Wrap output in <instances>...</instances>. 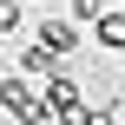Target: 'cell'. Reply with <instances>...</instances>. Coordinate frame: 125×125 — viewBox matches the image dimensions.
Wrapping results in <instances>:
<instances>
[{
  "mask_svg": "<svg viewBox=\"0 0 125 125\" xmlns=\"http://www.w3.org/2000/svg\"><path fill=\"white\" fill-rule=\"evenodd\" d=\"M0 105H7V119H13V125H46V119H53V105H46V86H33L26 73H7V92H0Z\"/></svg>",
  "mask_w": 125,
  "mask_h": 125,
  "instance_id": "obj_1",
  "label": "cell"
},
{
  "mask_svg": "<svg viewBox=\"0 0 125 125\" xmlns=\"http://www.w3.org/2000/svg\"><path fill=\"white\" fill-rule=\"evenodd\" d=\"M46 105H53V119H59V125H86V92H79V79H73L66 66L46 79Z\"/></svg>",
  "mask_w": 125,
  "mask_h": 125,
  "instance_id": "obj_2",
  "label": "cell"
},
{
  "mask_svg": "<svg viewBox=\"0 0 125 125\" xmlns=\"http://www.w3.org/2000/svg\"><path fill=\"white\" fill-rule=\"evenodd\" d=\"M33 40H40L53 59H73V53H79V26H73V20H40V33H33Z\"/></svg>",
  "mask_w": 125,
  "mask_h": 125,
  "instance_id": "obj_3",
  "label": "cell"
},
{
  "mask_svg": "<svg viewBox=\"0 0 125 125\" xmlns=\"http://www.w3.org/2000/svg\"><path fill=\"white\" fill-rule=\"evenodd\" d=\"M99 46H105V53H125V7H105V20H99Z\"/></svg>",
  "mask_w": 125,
  "mask_h": 125,
  "instance_id": "obj_4",
  "label": "cell"
},
{
  "mask_svg": "<svg viewBox=\"0 0 125 125\" xmlns=\"http://www.w3.org/2000/svg\"><path fill=\"white\" fill-rule=\"evenodd\" d=\"M73 20H92V26H99V20H105V0H73Z\"/></svg>",
  "mask_w": 125,
  "mask_h": 125,
  "instance_id": "obj_5",
  "label": "cell"
},
{
  "mask_svg": "<svg viewBox=\"0 0 125 125\" xmlns=\"http://www.w3.org/2000/svg\"><path fill=\"white\" fill-rule=\"evenodd\" d=\"M86 125H119V105H99V112H86Z\"/></svg>",
  "mask_w": 125,
  "mask_h": 125,
  "instance_id": "obj_6",
  "label": "cell"
},
{
  "mask_svg": "<svg viewBox=\"0 0 125 125\" xmlns=\"http://www.w3.org/2000/svg\"><path fill=\"white\" fill-rule=\"evenodd\" d=\"M0 92H7V73H0Z\"/></svg>",
  "mask_w": 125,
  "mask_h": 125,
  "instance_id": "obj_7",
  "label": "cell"
}]
</instances>
